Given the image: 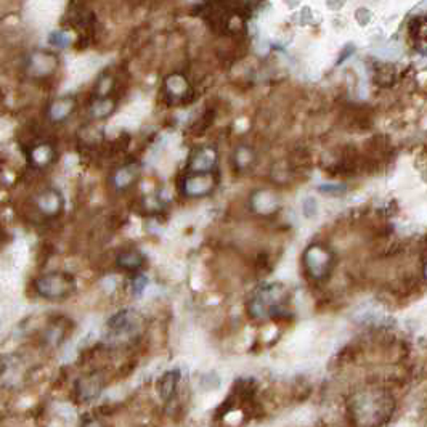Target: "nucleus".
Instances as JSON below:
<instances>
[{
    "instance_id": "1",
    "label": "nucleus",
    "mask_w": 427,
    "mask_h": 427,
    "mask_svg": "<svg viewBox=\"0 0 427 427\" xmlns=\"http://www.w3.org/2000/svg\"><path fill=\"white\" fill-rule=\"evenodd\" d=\"M349 409L357 427H381L390 419L395 402L385 390L363 389L350 397Z\"/></svg>"
},
{
    "instance_id": "2",
    "label": "nucleus",
    "mask_w": 427,
    "mask_h": 427,
    "mask_svg": "<svg viewBox=\"0 0 427 427\" xmlns=\"http://www.w3.org/2000/svg\"><path fill=\"white\" fill-rule=\"evenodd\" d=\"M289 291L281 283H270L260 286L249 299L248 310L254 320H269L286 312Z\"/></svg>"
},
{
    "instance_id": "3",
    "label": "nucleus",
    "mask_w": 427,
    "mask_h": 427,
    "mask_svg": "<svg viewBox=\"0 0 427 427\" xmlns=\"http://www.w3.org/2000/svg\"><path fill=\"white\" fill-rule=\"evenodd\" d=\"M334 253L324 244H310L302 254L304 270L313 281H323L331 275L334 269Z\"/></svg>"
},
{
    "instance_id": "4",
    "label": "nucleus",
    "mask_w": 427,
    "mask_h": 427,
    "mask_svg": "<svg viewBox=\"0 0 427 427\" xmlns=\"http://www.w3.org/2000/svg\"><path fill=\"white\" fill-rule=\"evenodd\" d=\"M36 293L47 300H63L74 293L76 280L66 272H50L39 276L34 283Z\"/></svg>"
},
{
    "instance_id": "5",
    "label": "nucleus",
    "mask_w": 427,
    "mask_h": 427,
    "mask_svg": "<svg viewBox=\"0 0 427 427\" xmlns=\"http://www.w3.org/2000/svg\"><path fill=\"white\" fill-rule=\"evenodd\" d=\"M60 56L53 50L36 49L27 53L25 61L26 74L31 79H49L58 71Z\"/></svg>"
},
{
    "instance_id": "6",
    "label": "nucleus",
    "mask_w": 427,
    "mask_h": 427,
    "mask_svg": "<svg viewBox=\"0 0 427 427\" xmlns=\"http://www.w3.org/2000/svg\"><path fill=\"white\" fill-rule=\"evenodd\" d=\"M36 208L44 217L55 219L63 212L65 208V198L56 188H45L36 196Z\"/></svg>"
},
{
    "instance_id": "7",
    "label": "nucleus",
    "mask_w": 427,
    "mask_h": 427,
    "mask_svg": "<svg viewBox=\"0 0 427 427\" xmlns=\"http://www.w3.org/2000/svg\"><path fill=\"white\" fill-rule=\"evenodd\" d=\"M217 180L214 174H191L184 180V193L190 198H204L214 191Z\"/></svg>"
},
{
    "instance_id": "8",
    "label": "nucleus",
    "mask_w": 427,
    "mask_h": 427,
    "mask_svg": "<svg viewBox=\"0 0 427 427\" xmlns=\"http://www.w3.org/2000/svg\"><path fill=\"white\" fill-rule=\"evenodd\" d=\"M103 385V376H100L98 373L82 376L76 383V395L82 403H90L101 395Z\"/></svg>"
},
{
    "instance_id": "9",
    "label": "nucleus",
    "mask_w": 427,
    "mask_h": 427,
    "mask_svg": "<svg viewBox=\"0 0 427 427\" xmlns=\"http://www.w3.org/2000/svg\"><path fill=\"white\" fill-rule=\"evenodd\" d=\"M76 108H77V100L74 98L72 95H63L58 96V98H55L53 101H50L45 115H47V119L50 122L61 124L72 116Z\"/></svg>"
},
{
    "instance_id": "10",
    "label": "nucleus",
    "mask_w": 427,
    "mask_h": 427,
    "mask_svg": "<svg viewBox=\"0 0 427 427\" xmlns=\"http://www.w3.org/2000/svg\"><path fill=\"white\" fill-rule=\"evenodd\" d=\"M217 161L219 156L214 148H199L198 151L193 153L190 162H188V169L191 174H209L217 166Z\"/></svg>"
},
{
    "instance_id": "11",
    "label": "nucleus",
    "mask_w": 427,
    "mask_h": 427,
    "mask_svg": "<svg viewBox=\"0 0 427 427\" xmlns=\"http://www.w3.org/2000/svg\"><path fill=\"white\" fill-rule=\"evenodd\" d=\"M250 209L259 215H272L280 209V199L273 191L269 190H257L253 193L249 199Z\"/></svg>"
},
{
    "instance_id": "12",
    "label": "nucleus",
    "mask_w": 427,
    "mask_h": 427,
    "mask_svg": "<svg viewBox=\"0 0 427 427\" xmlns=\"http://www.w3.org/2000/svg\"><path fill=\"white\" fill-rule=\"evenodd\" d=\"M27 161L34 169H47L56 161V150L49 141H41L27 151Z\"/></svg>"
},
{
    "instance_id": "13",
    "label": "nucleus",
    "mask_w": 427,
    "mask_h": 427,
    "mask_svg": "<svg viewBox=\"0 0 427 427\" xmlns=\"http://www.w3.org/2000/svg\"><path fill=\"white\" fill-rule=\"evenodd\" d=\"M140 177V166L139 164H125L119 167L111 177V184L117 191H125L130 186L135 185V181Z\"/></svg>"
},
{
    "instance_id": "14",
    "label": "nucleus",
    "mask_w": 427,
    "mask_h": 427,
    "mask_svg": "<svg viewBox=\"0 0 427 427\" xmlns=\"http://www.w3.org/2000/svg\"><path fill=\"white\" fill-rule=\"evenodd\" d=\"M135 326H136V313L135 310L130 309L117 312L116 315H113L110 320H108V328L116 334L132 333Z\"/></svg>"
},
{
    "instance_id": "15",
    "label": "nucleus",
    "mask_w": 427,
    "mask_h": 427,
    "mask_svg": "<svg viewBox=\"0 0 427 427\" xmlns=\"http://www.w3.org/2000/svg\"><path fill=\"white\" fill-rule=\"evenodd\" d=\"M116 262H117L119 269H122L125 272L140 273V270L144 269L146 264V259L139 249H125L117 255Z\"/></svg>"
},
{
    "instance_id": "16",
    "label": "nucleus",
    "mask_w": 427,
    "mask_h": 427,
    "mask_svg": "<svg viewBox=\"0 0 427 427\" xmlns=\"http://www.w3.org/2000/svg\"><path fill=\"white\" fill-rule=\"evenodd\" d=\"M180 369H170V371L164 373L161 379L158 381V392L161 395L162 400H170L177 392V387L180 383Z\"/></svg>"
},
{
    "instance_id": "17",
    "label": "nucleus",
    "mask_w": 427,
    "mask_h": 427,
    "mask_svg": "<svg viewBox=\"0 0 427 427\" xmlns=\"http://www.w3.org/2000/svg\"><path fill=\"white\" fill-rule=\"evenodd\" d=\"M116 111V101L110 98V96H101V98H95L89 106V115L95 121H105V119L111 117L113 113Z\"/></svg>"
},
{
    "instance_id": "18",
    "label": "nucleus",
    "mask_w": 427,
    "mask_h": 427,
    "mask_svg": "<svg viewBox=\"0 0 427 427\" xmlns=\"http://www.w3.org/2000/svg\"><path fill=\"white\" fill-rule=\"evenodd\" d=\"M164 89L172 100H184L190 90V84L181 74H172L164 81Z\"/></svg>"
},
{
    "instance_id": "19",
    "label": "nucleus",
    "mask_w": 427,
    "mask_h": 427,
    "mask_svg": "<svg viewBox=\"0 0 427 427\" xmlns=\"http://www.w3.org/2000/svg\"><path fill=\"white\" fill-rule=\"evenodd\" d=\"M255 159V151L254 148H250L249 145H240L233 153V162H235V166L240 170H246L254 166Z\"/></svg>"
},
{
    "instance_id": "20",
    "label": "nucleus",
    "mask_w": 427,
    "mask_h": 427,
    "mask_svg": "<svg viewBox=\"0 0 427 427\" xmlns=\"http://www.w3.org/2000/svg\"><path fill=\"white\" fill-rule=\"evenodd\" d=\"M113 87H115V79L110 74H103L98 77V81L95 84V96L101 98V96H110Z\"/></svg>"
},
{
    "instance_id": "21",
    "label": "nucleus",
    "mask_w": 427,
    "mask_h": 427,
    "mask_svg": "<svg viewBox=\"0 0 427 427\" xmlns=\"http://www.w3.org/2000/svg\"><path fill=\"white\" fill-rule=\"evenodd\" d=\"M146 284H148L146 275H144V273H136V275L132 278V293L135 295H140L145 291Z\"/></svg>"
},
{
    "instance_id": "22",
    "label": "nucleus",
    "mask_w": 427,
    "mask_h": 427,
    "mask_svg": "<svg viewBox=\"0 0 427 427\" xmlns=\"http://www.w3.org/2000/svg\"><path fill=\"white\" fill-rule=\"evenodd\" d=\"M304 214H305V217H309V219H312V217H315L317 215V201L313 198H307L305 201H304Z\"/></svg>"
},
{
    "instance_id": "23",
    "label": "nucleus",
    "mask_w": 427,
    "mask_h": 427,
    "mask_svg": "<svg viewBox=\"0 0 427 427\" xmlns=\"http://www.w3.org/2000/svg\"><path fill=\"white\" fill-rule=\"evenodd\" d=\"M81 427H105V424L101 423V419L98 418H87Z\"/></svg>"
},
{
    "instance_id": "24",
    "label": "nucleus",
    "mask_w": 427,
    "mask_h": 427,
    "mask_svg": "<svg viewBox=\"0 0 427 427\" xmlns=\"http://www.w3.org/2000/svg\"><path fill=\"white\" fill-rule=\"evenodd\" d=\"M321 193H336V195H339V190H344V186H329V185H324V186H320Z\"/></svg>"
},
{
    "instance_id": "25",
    "label": "nucleus",
    "mask_w": 427,
    "mask_h": 427,
    "mask_svg": "<svg viewBox=\"0 0 427 427\" xmlns=\"http://www.w3.org/2000/svg\"><path fill=\"white\" fill-rule=\"evenodd\" d=\"M0 238H2V229H0Z\"/></svg>"
}]
</instances>
